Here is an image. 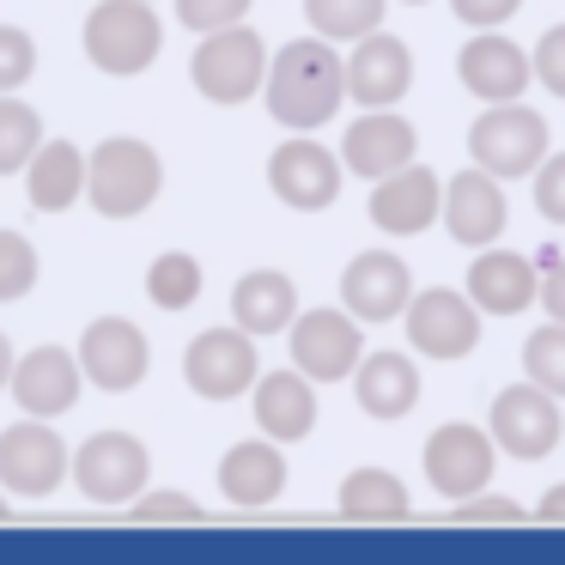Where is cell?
Listing matches in <instances>:
<instances>
[{
  "label": "cell",
  "instance_id": "6da1fadb",
  "mask_svg": "<svg viewBox=\"0 0 565 565\" xmlns=\"http://www.w3.org/2000/svg\"><path fill=\"white\" fill-rule=\"evenodd\" d=\"M268 116L286 135H317L322 122H334V110L347 104V55H334L329 38L280 43L268 55V79H262Z\"/></svg>",
  "mask_w": 565,
  "mask_h": 565
},
{
  "label": "cell",
  "instance_id": "7a4b0ae2",
  "mask_svg": "<svg viewBox=\"0 0 565 565\" xmlns=\"http://www.w3.org/2000/svg\"><path fill=\"white\" fill-rule=\"evenodd\" d=\"M164 189V159L135 135H110L86 152V201L98 220H140Z\"/></svg>",
  "mask_w": 565,
  "mask_h": 565
},
{
  "label": "cell",
  "instance_id": "3957f363",
  "mask_svg": "<svg viewBox=\"0 0 565 565\" xmlns=\"http://www.w3.org/2000/svg\"><path fill=\"white\" fill-rule=\"evenodd\" d=\"M86 62L110 79H135L159 62L164 50V19L152 13V0H98L86 13Z\"/></svg>",
  "mask_w": 565,
  "mask_h": 565
},
{
  "label": "cell",
  "instance_id": "277c9868",
  "mask_svg": "<svg viewBox=\"0 0 565 565\" xmlns=\"http://www.w3.org/2000/svg\"><path fill=\"white\" fill-rule=\"evenodd\" d=\"M553 152L547 140V116L535 104L511 98V104H487L468 128V159L480 171H492L499 183H516V177H535V164Z\"/></svg>",
  "mask_w": 565,
  "mask_h": 565
},
{
  "label": "cell",
  "instance_id": "5b68a950",
  "mask_svg": "<svg viewBox=\"0 0 565 565\" xmlns=\"http://www.w3.org/2000/svg\"><path fill=\"white\" fill-rule=\"evenodd\" d=\"M189 79L207 104L232 110V104H249L262 98V79H268V43L256 38L249 25H225V31H207L189 55Z\"/></svg>",
  "mask_w": 565,
  "mask_h": 565
},
{
  "label": "cell",
  "instance_id": "8992f818",
  "mask_svg": "<svg viewBox=\"0 0 565 565\" xmlns=\"http://www.w3.org/2000/svg\"><path fill=\"white\" fill-rule=\"evenodd\" d=\"M152 480V456L135 431H92L74 450V487L98 511H128Z\"/></svg>",
  "mask_w": 565,
  "mask_h": 565
},
{
  "label": "cell",
  "instance_id": "52a82bcc",
  "mask_svg": "<svg viewBox=\"0 0 565 565\" xmlns=\"http://www.w3.org/2000/svg\"><path fill=\"white\" fill-rule=\"evenodd\" d=\"M487 431L492 444H499V456H511V462H541V456L559 450V395H547L541 383H511V390L492 395V414H487Z\"/></svg>",
  "mask_w": 565,
  "mask_h": 565
},
{
  "label": "cell",
  "instance_id": "ba28073f",
  "mask_svg": "<svg viewBox=\"0 0 565 565\" xmlns=\"http://www.w3.org/2000/svg\"><path fill=\"white\" fill-rule=\"evenodd\" d=\"M62 480H74V450L62 444V431H50V419L25 414L0 431V487L13 499H50Z\"/></svg>",
  "mask_w": 565,
  "mask_h": 565
},
{
  "label": "cell",
  "instance_id": "9c48e42d",
  "mask_svg": "<svg viewBox=\"0 0 565 565\" xmlns=\"http://www.w3.org/2000/svg\"><path fill=\"white\" fill-rule=\"evenodd\" d=\"M262 377V359H256V334L249 329H201L183 353V383L201 395V402H237L249 395Z\"/></svg>",
  "mask_w": 565,
  "mask_h": 565
},
{
  "label": "cell",
  "instance_id": "30bf717a",
  "mask_svg": "<svg viewBox=\"0 0 565 565\" xmlns=\"http://www.w3.org/2000/svg\"><path fill=\"white\" fill-rule=\"evenodd\" d=\"M402 322H407L414 353L438 359V365L468 359L480 347V305L468 292H456V286H426V292H414L402 310Z\"/></svg>",
  "mask_w": 565,
  "mask_h": 565
},
{
  "label": "cell",
  "instance_id": "8fae6325",
  "mask_svg": "<svg viewBox=\"0 0 565 565\" xmlns=\"http://www.w3.org/2000/svg\"><path fill=\"white\" fill-rule=\"evenodd\" d=\"M286 341H292V365L310 383H347L353 365L365 359V322L347 305L341 310H298Z\"/></svg>",
  "mask_w": 565,
  "mask_h": 565
},
{
  "label": "cell",
  "instance_id": "7c38bea8",
  "mask_svg": "<svg viewBox=\"0 0 565 565\" xmlns=\"http://www.w3.org/2000/svg\"><path fill=\"white\" fill-rule=\"evenodd\" d=\"M492 468H499V444H492L487 426H468V419H450L426 438V480L438 487V499L462 504L475 492L492 487Z\"/></svg>",
  "mask_w": 565,
  "mask_h": 565
},
{
  "label": "cell",
  "instance_id": "4fadbf2b",
  "mask_svg": "<svg viewBox=\"0 0 565 565\" xmlns=\"http://www.w3.org/2000/svg\"><path fill=\"white\" fill-rule=\"evenodd\" d=\"M341 177H347L341 152H329L322 140H280L274 159H268V189H274V201L292 207V213L334 207V201H341Z\"/></svg>",
  "mask_w": 565,
  "mask_h": 565
},
{
  "label": "cell",
  "instance_id": "5bb4252c",
  "mask_svg": "<svg viewBox=\"0 0 565 565\" xmlns=\"http://www.w3.org/2000/svg\"><path fill=\"white\" fill-rule=\"evenodd\" d=\"M74 353H79L86 383H98V390H110V395H128L135 383H147V371H152V347L128 317H98L79 334Z\"/></svg>",
  "mask_w": 565,
  "mask_h": 565
},
{
  "label": "cell",
  "instance_id": "9a60e30c",
  "mask_svg": "<svg viewBox=\"0 0 565 565\" xmlns=\"http://www.w3.org/2000/svg\"><path fill=\"white\" fill-rule=\"evenodd\" d=\"M438 220H444V177L426 171L419 159L371 183V225L383 237H419Z\"/></svg>",
  "mask_w": 565,
  "mask_h": 565
},
{
  "label": "cell",
  "instance_id": "2e32d148",
  "mask_svg": "<svg viewBox=\"0 0 565 565\" xmlns=\"http://www.w3.org/2000/svg\"><path fill=\"white\" fill-rule=\"evenodd\" d=\"M414 92V50L390 31H371L347 55V98L359 110H395Z\"/></svg>",
  "mask_w": 565,
  "mask_h": 565
},
{
  "label": "cell",
  "instance_id": "e0dca14e",
  "mask_svg": "<svg viewBox=\"0 0 565 565\" xmlns=\"http://www.w3.org/2000/svg\"><path fill=\"white\" fill-rule=\"evenodd\" d=\"M504 220H511V201H504L499 177L468 164L444 183V232L456 237L462 249H487L504 237Z\"/></svg>",
  "mask_w": 565,
  "mask_h": 565
},
{
  "label": "cell",
  "instance_id": "ac0fdd59",
  "mask_svg": "<svg viewBox=\"0 0 565 565\" xmlns=\"http://www.w3.org/2000/svg\"><path fill=\"white\" fill-rule=\"evenodd\" d=\"M414 298V268L395 249H359L341 274V305L359 322H395Z\"/></svg>",
  "mask_w": 565,
  "mask_h": 565
},
{
  "label": "cell",
  "instance_id": "d6986e66",
  "mask_svg": "<svg viewBox=\"0 0 565 565\" xmlns=\"http://www.w3.org/2000/svg\"><path fill=\"white\" fill-rule=\"evenodd\" d=\"M13 402L25 407V414L38 419H62L74 414L79 390H86V371H79V353H67V347H31L25 359L13 365Z\"/></svg>",
  "mask_w": 565,
  "mask_h": 565
},
{
  "label": "cell",
  "instance_id": "ffe728a7",
  "mask_svg": "<svg viewBox=\"0 0 565 565\" xmlns=\"http://www.w3.org/2000/svg\"><path fill=\"white\" fill-rule=\"evenodd\" d=\"M456 79H462V92H475L480 104H511L529 92L535 62H529L511 38H499V31H475V38L462 43V55H456Z\"/></svg>",
  "mask_w": 565,
  "mask_h": 565
},
{
  "label": "cell",
  "instance_id": "44dd1931",
  "mask_svg": "<svg viewBox=\"0 0 565 565\" xmlns=\"http://www.w3.org/2000/svg\"><path fill=\"white\" fill-rule=\"evenodd\" d=\"M414 152H419V128L407 122L402 110H365L341 135V164L353 177H365V183H377V177L414 164Z\"/></svg>",
  "mask_w": 565,
  "mask_h": 565
},
{
  "label": "cell",
  "instance_id": "7402d4cb",
  "mask_svg": "<svg viewBox=\"0 0 565 565\" xmlns=\"http://www.w3.org/2000/svg\"><path fill=\"white\" fill-rule=\"evenodd\" d=\"M468 298L480 305V317H523L529 305L541 298V274L523 249H475V268H468Z\"/></svg>",
  "mask_w": 565,
  "mask_h": 565
},
{
  "label": "cell",
  "instance_id": "603a6c76",
  "mask_svg": "<svg viewBox=\"0 0 565 565\" xmlns=\"http://www.w3.org/2000/svg\"><path fill=\"white\" fill-rule=\"evenodd\" d=\"M220 492L225 504L237 511H268L274 499L286 492V456H280V438H244L220 456Z\"/></svg>",
  "mask_w": 565,
  "mask_h": 565
},
{
  "label": "cell",
  "instance_id": "cb8c5ba5",
  "mask_svg": "<svg viewBox=\"0 0 565 565\" xmlns=\"http://www.w3.org/2000/svg\"><path fill=\"white\" fill-rule=\"evenodd\" d=\"M353 402L359 414L371 419H407L419 407V395H426V383H419V365L407 353H395V347H383V353H365L353 365Z\"/></svg>",
  "mask_w": 565,
  "mask_h": 565
},
{
  "label": "cell",
  "instance_id": "d4e9b609",
  "mask_svg": "<svg viewBox=\"0 0 565 565\" xmlns=\"http://www.w3.org/2000/svg\"><path fill=\"white\" fill-rule=\"evenodd\" d=\"M249 407H256V431H268V438H280V444H298V438L317 431V383L298 365L256 377Z\"/></svg>",
  "mask_w": 565,
  "mask_h": 565
},
{
  "label": "cell",
  "instance_id": "484cf974",
  "mask_svg": "<svg viewBox=\"0 0 565 565\" xmlns=\"http://www.w3.org/2000/svg\"><path fill=\"white\" fill-rule=\"evenodd\" d=\"M298 317V286L280 268H249L232 286V322L249 334H286Z\"/></svg>",
  "mask_w": 565,
  "mask_h": 565
},
{
  "label": "cell",
  "instance_id": "4316f807",
  "mask_svg": "<svg viewBox=\"0 0 565 565\" xmlns=\"http://www.w3.org/2000/svg\"><path fill=\"white\" fill-rule=\"evenodd\" d=\"M25 195L38 213H67L86 201V152L74 140H43L38 159L25 164Z\"/></svg>",
  "mask_w": 565,
  "mask_h": 565
},
{
  "label": "cell",
  "instance_id": "83f0119b",
  "mask_svg": "<svg viewBox=\"0 0 565 565\" xmlns=\"http://www.w3.org/2000/svg\"><path fill=\"white\" fill-rule=\"evenodd\" d=\"M341 516H353V523H402V516H414V499L390 468H353L341 480Z\"/></svg>",
  "mask_w": 565,
  "mask_h": 565
},
{
  "label": "cell",
  "instance_id": "f1b7e54d",
  "mask_svg": "<svg viewBox=\"0 0 565 565\" xmlns=\"http://www.w3.org/2000/svg\"><path fill=\"white\" fill-rule=\"evenodd\" d=\"M383 13H390V0H305L310 31L329 43H359L383 31Z\"/></svg>",
  "mask_w": 565,
  "mask_h": 565
},
{
  "label": "cell",
  "instance_id": "f546056e",
  "mask_svg": "<svg viewBox=\"0 0 565 565\" xmlns=\"http://www.w3.org/2000/svg\"><path fill=\"white\" fill-rule=\"evenodd\" d=\"M38 147H43V116L25 98L0 92V177H25Z\"/></svg>",
  "mask_w": 565,
  "mask_h": 565
},
{
  "label": "cell",
  "instance_id": "4dcf8cb0",
  "mask_svg": "<svg viewBox=\"0 0 565 565\" xmlns=\"http://www.w3.org/2000/svg\"><path fill=\"white\" fill-rule=\"evenodd\" d=\"M147 298L159 310H189L201 298V262L189 256V249H164L147 268Z\"/></svg>",
  "mask_w": 565,
  "mask_h": 565
},
{
  "label": "cell",
  "instance_id": "1f68e13d",
  "mask_svg": "<svg viewBox=\"0 0 565 565\" xmlns=\"http://www.w3.org/2000/svg\"><path fill=\"white\" fill-rule=\"evenodd\" d=\"M523 377L541 383L547 395H559L565 402V322H541L535 334L523 341Z\"/></svg>",
  "mask_w": 565,
  "mask_h": 565
},
{
  "label": "cell",
  "instance_id": "d6a6232c",
  "mask_svg": "<svg viewBox=\"0 0 565 565\" xmlns=\"http://www.w3.org/2000/svg\"><path fill=\"white\" fill-rule=\"evenodd\" d=\"M38 286V244L25 232H0V305H13Z\"/></svg>",
  "mask_w": 565,
  "mask_h": 565
},
{
  "label": "cell",
  "instance_id": "836d02e7",
  "mask_svg": "<svg viewBox=\"0 0 565 565\" xmlns=\"http://www.w3.org/2000/svg\"><path fill=\"white\" fill-rule=\"evenodd\" d=\"M256 0H177V25L207 38V31H225V25H244Z\"/></svg>",
  "mask_w": 565,
  "mask_h": 565
},
{
  "label": "cell",
  "instance_id": "e575fe53",
  "mask_svg": "<svg viewBox=\"0 0 565 565\" xmlns=\"http://www.w3.org/2000/svg\"><path fill=\"white\" fill-rule=\"evenodd\" d=\"M31 74H38V43H31V31L0 25V92H19Z\"/></svg>",
  "mask_w": 565,
  "mask_h": 565
},
{
  "label": "cell",
  "instance_id": "d590c367",
  "mask_svg": "<svg viewBox=\"0 0 565 565\" xmlns=\"http://www.w3.org/2000/svg\"><path fill=\"white\" fill-rule=\"evenodd\" d=\"M535 213L547 225H565V152H547L535 164Z\"/></svg>",
  "mask_w": 565,
  "mask_h": 565
},
{
  "label": "cell",
  "instance_id": "8d00e7d4",
  "mask_svg": "<svg viewBox=\"0 0 565 565\" xmlns=\"http://www.w3.org/2000/svg\"><path fill=\"white\" fill-rule=\"evenodd\" d=\"M535 79H541V92H553V98L565 104V25H553V31H541V43H535Z\"/></svg>",
  "mask_w": 565,
  "mask_h": 565
},
{
  "label": "cell",
  "instance_id": "74e56055",
  "mask_svg": "<svg viewBox=\"0 0 565 565\" xmlns=\"http://www.w3.org/2000/svg\"><path fill=\"white\" fill-rule=\"evenodd\" d=\"M128 511L140 516V523H195L201 516V504L189 499V492H140Z\"/></svg>",
  "mask_w": 565,
  "mask_h": 565
},
{
  "label": "cell",
  "instance_id": "f35d334b",
  "mask_svg": "<svg viewBox=\"0 0 565 565\" xmlns=\"http://www.w3.org/2000/svg\"><path fill=\"white\" fill-rule=\"evenodd\" d=\"M450 13L462 19L468 31H499L504 19L523 13V0H450Z\"/></svg>",
  "mask_w": 565,
  "mask_h": 565
},
{
  "label": "cell",
  "instance_id": "ab89813d",
  "mask_svg": "<svg viewBox=\"0 0 565 565\" xmlns=\"http://www.w3.org/2000/svg\"><path fill=\"white\" fill-rule=\"evenodd\" d=\"M456 516H462V523H516V516H523V504L499 499V492H475V499L456 504Z\"/></svg>",
  "mask_w": 565,
  "mask_h": 565
},
{
  "label": "cell",
  "instance_id": "60d3db41",
  "mask_svg": "<svg viewBox=\"0 0 565 565\" xmlns=\"http://www.w3.org/2000/svg\"><path fill=\"white\" fill-rule=\"evenodd\" d=\"M535 305L547 310L553 322H565V262L559 256L547 262V274H541V298H535Z\"/></svg>",
  "mask_w": 565,
  "mask_h": 565
},
{
  "label": "cell",
  "instance_id": "b9f144b4",
  "mask_svg": "<svg viewBox=\"0 0 565 565\" xmlns=\"http://www.w3.org/2000/svg\"><path fill=\"white\" fill-rule=\"evenodd\" d=\"M535 516H541V523H565V487H547V492H541Z\"/></svg>",
  "mask_w": 565,
  "mask_h": 565
},
{
  "label": "cell",
  "instance_id": "7bdbcfd3",
  "mask_svg": "<svg viewBox=\"0 0 565 565\" xmlns=\"http://www.w3.org/2000/svg\"><path fill=\"white\" fill-rule=\"evenodd\" d=\"M13 365H19V359H13V341H7V334H0V390H7V383H13Z\"/></svg>",
  "mask_w": 565,
  "mask_h": 565
},
{
  "label": "cell",
  "instance_id": "ee69618b",
  "mask_svg": "<svg viewBox=\"0 0 565 565\" xmlns=\"http://www.w3.org/2000/svg\"><path fill=\"white\" fill-rule=\"evenodd\" d=\"M0 516H7V487H0Z\"/></svg>",
  "mask_w": 565,
  "mask_h": 565
},
{
  "label": "cell",
  "instance_id": "f6af8a7d",
  "mask_svg": "<svg viewBox=\"0 0 565 565\" xmlns=\"http://www.w3.org/2000/svg\"><path fill=\"white\" fill-rule=\"evenodd\" d=\"M402 7H426V0H402Z\"/></svg>",
  "mask_w": 565,
  "mask_h": 565
}]
</instances>
